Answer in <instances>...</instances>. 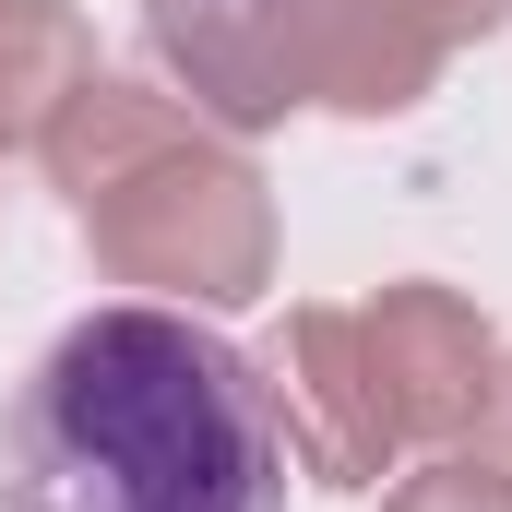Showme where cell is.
Returning a JSON list of instances; mask_svg holds the SVG:
<instances>
[{"label":"cell","mask_w":512,"mask_h":512,"mask_svg":"<svg viewBox=\"0 0 512 512\" xmlns=\"http://www.w3.org/2000/svg\"><path fill=\"white\" fill-rule=\"evenodd\" d=\"M36 155H48V179H60L108 286H143L167 310H251L274 286V191L179 96L96 72Z\"/></svg>","instance_id":"2"},{"label":"cell","mask_w":512,"mask_h":512,"mask_svg":"<svg viewBox=\"0 0 512 512\" xmlns=\"http://www.w3.org/2000/svg\"><path fill=\"white\" fill-rule=\"evenodd\" d=\"M358 322H370V358H382L405 465H417V453H465V429H477V405H489V370H501V334L477 322V298L405 274V286H382Z\"/></svg>","instance_id":"5"},{"label":"cell","mask_w":512,"mask_h":512,"mask_svg":"<svg viewBox=\"0 0 512 512\" xmlns=\"http://www.w3.org/2000/svg\"><path fill=\"white\" fill-rule=\"evenodd\" d=\"M251 370H262L274 429H286V465L310 489H382V477H405V429H393V393H382V358H370L358 310L298 298L286 334L262 346Z\"/></svg>","instance_id":"3"},{"label":"cell","mask_w":512,"mask_h":512,"mask_svg":"<svg viewBox=\"0 0 512 512\" xmlns=\"http://www.w3.org/2000/svg\"><path fill=\"white\" fill-rule=\"evenodd\" d=\"M382 512H512V477L477 453H417L405 477H382Z\"/></svg>","instance_id":"8"},{"label":"cell","mask_w":512,"mask_h":512,"mask_svg":"<svg viewBox=\"0 0 512 512\" xmlns=\"http://www.w3.org/2000/svg\"><path fill=\"white\" fill-rule=\"evenodd\" d=\"M512 0H322V36H310V108H346V120H405L453 48L501 36Z\"/></svg>","instance_id":"6"},{"label":"cell","mask_w":512,"mask_h":512,"mask_svg":"<svg viewBox=\"0 0 512 512\" xmlns=\"http://www.w3.org/2000/svg\"><path fill=\"white\" fill-rule=\"evenodd\" d=\"M310 36H322V0H143V48L167 96L227 143L286 131L310 108Z\"/></svg>","instance_id":"4"},{"label":"cell","mask_w":512,"mask_h":512,"mask_svg":"<svg viewBox=\"0 0 512 512\" xmlns=\"http://www.w3.org/2000/svg\"><path fill=\"white\" fill-rule=\"evenodd\" d=\"M96 72V24L72 0H0V155H36Z\"/></svg>","instance_id":"7"},{"label":"cell","mask_w":512,"mask_h":512,"mask_svg":"<svg viewBox=\"0 0 512 512\" xmlns=\"http://www.w3.org/2000/svg\"><path fill=\"white\" fill-rule=\"evenodd\" d=\"M0 512H286L262 370L191 310H84L0 405Z\"/></svg>","instance_id":"1"},{"label":"cell","mask_w":512,"mask_h":512,"mask_svg":"<svg viewBox=\"0 0 512 512\" xmlns=\"http://www.w3.org/2000/svg\"><path fill=\"white\" fill-rule=\"evenodd\" d=\"M465 453H477V465H501V477H512V358L489 370V405H477V429H465Z\"/></svg>","instance_id":"9"}]
</instances>
